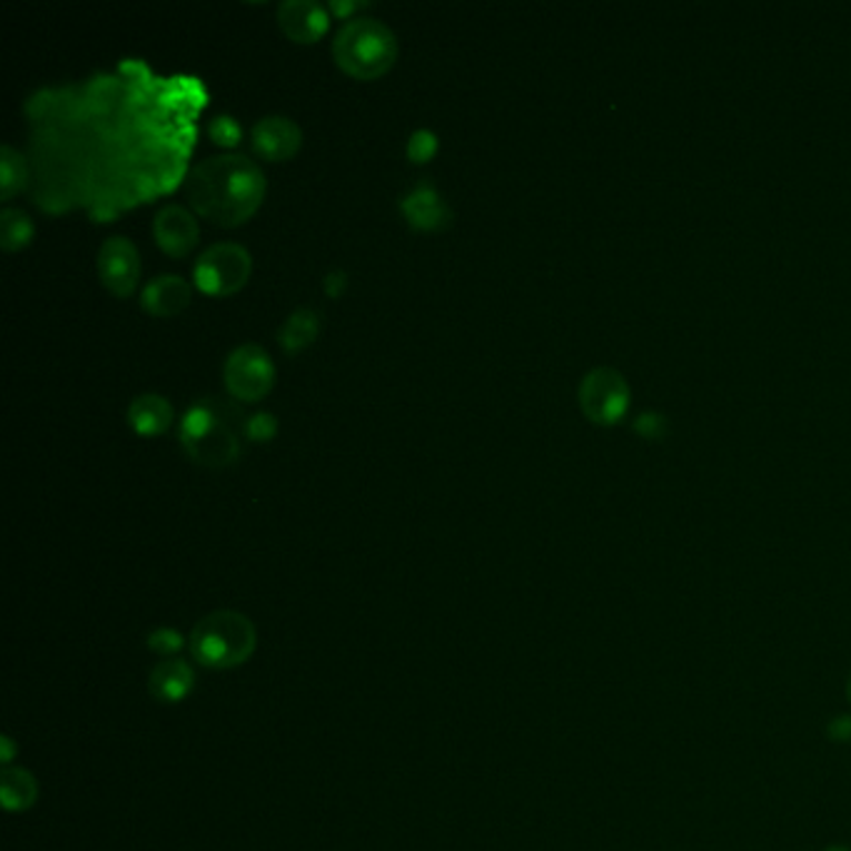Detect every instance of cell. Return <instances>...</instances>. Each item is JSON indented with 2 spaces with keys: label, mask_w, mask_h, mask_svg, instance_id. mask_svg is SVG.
Instances as JSON below:
<instances>
[{
  "label": "cell",
  "mask_w": 851,
  "mask_h": 851,
  "mask_svg": "<svg viewBox=\"0 0 851 851\" xmlns=\"http://www.w3.org/2000/svg\"><path fill=\"white\" fill-rule=\"evenodd\" d=\"M190 654L205 670H235L258 647V630L250 617L235 610L205 614L190 632Z\"/></svg>",
  "instance_id": "obj_2"
},
{
  "label": "cell",
  "mask_w": 851,
  "mask_h": 851,
  "mask_svg": "<svg viewBox=\"0 0 851 851\" xmlns=\"http://www.w3.org/2000/svg\"><path fill=\"white\" fill-rule=\"evenodd\" d=\"M225 387L243 403H258L275 385V363L265 347L255 343L238 345L222 367Z\"/></svg>",
  "instance_id": "obj_6"
},
{
  "label": "cell",
  "mask_w": 851,
  "mask_h": 851,
  "mask_svg": "<svg viewBox=\"0 0 851 851\" xmlns=\"http://www.w3.org/2000/svg\"><path fill=\"white\" fill-rule=\"evenodd\" d=\"M278 26L295 43L310 46L330 28V10L315 0H285L278 6Z\"/></svg>",
  "instance_id": "obj_11"
},
{
  "label": "cell",
  "mask_w": 851,
  "mask_h": 851,
  "mask_svg": "<svg viewBox=\"0 0 851 851\" xmlns=\"http://www.w3.org/2000/svg\"><path fill=\"white\" fill-rule=\"evenodd\" d=\"M265 172L243 152L210 156L188 170L186 195L200 218L222 228L243 225L265 200Z\"/></svg>",
  "instance_id": "obj_1"
},
{
  "label": "cell",
  "mask_w": 851,
  "mask_h": 851,
  "mask_svg": "<svg viewBox=\"0 0 851 851\" xmlns=\"http://www.w3.org/2000/svg\"><path fill=\"white\" fill-rule=\"evenodd\" d=\"M829 726H839V730H842V732L834 736V740H839V742L851 740V720H849V716H839V720H834Z\"/></svg>",
  "instance_id": "obj_25"
},
{
  "label": "cell",
  "mask_w": 851,
  "mask_h": 851,
  "mask_svg": "<svg viewBox=\"0 0 851 851\" xmlns=\"http://www.w3.org/2000/svg\"><path fill=\"white\" fill-rule=\"evenodd\" d=\"M186 647L182 634L172 627H158L148 634V650L152 654H160L166 660H176V654Z\"/></svg>",
  "instance_id": "obj_20"
},
{
  "label": "cell",
  "mask_w": 851,
  "mask_h": 851,
  "mask_svg": "<svg viewBox=\"0 0 851 851\" xmlns=\"http://www.w3.org/2000/svg\"><path fill=\"white\" fill-rule=\"evenodd\" d=\"M13 746H16L13 740H10V736H3V754H0V759H3L6 766L10 764V759H13V754H16Z\"/></svg>",
  "instance_id": "obj_26"
},
{
  "label": "cell",
  "mask_w": 851,
  "mask_h": 851,
  "mask_svg": "<svg viewBox=\"0 0 851 851\" xmlns=\"http://www.w3.org/2000/svg\"><path fill=\"white\" fill-rule=\"evenodd\" d=\"M253 148L265 160L285 162L303 148V130L287 116H265L253 126Z\"/></svg>",
  "instance_id": "obj_10"
},
{
  "label": "cell",
  "mask_w": 851,
  "mask_h": 851,
  "mask_svg": "<svg viewBox=\"0 0 851 851\" xmlns=\"http://www.w3.org/2000/svg\"><path fill=\"white\" fill-rule=\"evenodd\" d=\"M98 275L112 295L130 297L140 280V253L126 235H112L98 250Z\"/></svg>",
  "instance_id": "obj_8"
},
{
  "label": "cell",
  "mask_w": 851,
  "mask_h": 851,
  "mask_svg": "<svg viewBox=\"0 0 851 851\" xmlns=\"http://www.w3.org/2000/svg\"><path fill=\"white\" fill-rule=\"evenodd\" d=\"M152 238L162 253L172 255V258H186L200 240V225L188 208L172 202L158 210L156 220H152Z\"/></svg>",
  "instance_id": "obj_9"
},
{
  "label": "cell",
  "mask_w": 851,
  "mask_h": 851,
  "mask_svg": "<svg viewBox=\"0 0 851 851\" xmlns=\"http://www.w3.org/2000/svg\"><path fill=\"white\" fill-rule=\"evenodd\" d=\"M253 258L238 243H215L195 260L192 278L202 293L228 297L250 280Z\"/></svg>",
  "instance_id": "obj_5"
},
{
  "label": "cell",
  "mask_w": 851,
  "mask_h": 851,
  "mask_svg": "<svg viewBox=\"0 0 851 851\" xmlns=\"http://www.w3.org/2000/svg\"><path fill=\"white\" fill-rule=\"evenodd\" d=\"M28 180V166L26 158L20 156V150L13 146L0 148V198L10 200L16 192L23 190Z\"/></svg>",
  "instance_id": "obj_19"
},
{
  "label": "cell",
  "mask_w": 851,
  "mask_h": 851,
  "mask_svg": "<svg viewBox=\"0 0 851 851\" xmlns=\"http://www.w3.org/2000/svg\"><path fill=\"white\" fill-rule=\"evenodd\" d=\"M192 300V287L180 275H158L140 293V305L156 317H172L186 310Z\"/></svg>",
  "instance_id": "obj_13"
},
{
  "label": "cell",
  "mask_w": 851,
  "mask_h": 851,
  "mask_svg": "<svg viewBox=\"0 0 851 851\" xmlns=\"http://www.w3.org/2000/svg\"><path fill=\"white\" fill-rule=\"evenodd\" d=\"M323 317L317 315L313 307H297L295 313L287 315V320L280 327V345L287 353H300L307 345L315 343L317 333H320Z\"/></svg>",
  "instance_id": "obj_17"
},
{
  "label": "cell",
  "mask_w": 851,
  "mask_h": 851,
  "mask_svg": "<svg viewBox=\"0 0 851 851\" xmlns=\"http://www.w3.org/2000/svg\"><path fill=\"white\" fill-rule=\"evenodd\" d=\"M176 419V409H172L170 399L158 393H146L132 399L128 407V423L136 429L138 435H162Z\"/></svg>",
  "instance_id": "obj_15"
},
{
  "label": "cell",
  "mask_w": 851,
  "mask_h": 851,
  "mask_svg": "<svg viewBox=\"0 0 851 851\" xmlns=\"http://www.w3.org/2000/svg\"><path fill=\"white\" fill-rule=\"evenodd\" d=\"M397 36L377 18H350L333 40L335 63L357 80H375L395 66Z\"/></svg>",
  "instance_id": "obj_3"
},
{
  "label": "cell",
  "mask_w": 851,
  "mask_h": 851,
  "mask_svg": "<svg viewBox=\"0 0 851 851\" xmlns=\"http://www.w3.org/2000/svg\"><path fill=\"white\" fill-rule=\"evenodd\" d=\"M399 208H403L407 222L417 230H443L447 228L449 220H453L449 205L429 182H423V186L409 190L403 202H399Z\"/></svg>",
  "instance_id": "obj_12"
},
{
  "label": "cell",
  "mask_w": 851,
  "mask_h": 851,
  "mask_svg": "<svg viewBox=\"0 0 851 851\" xmlns=\"http://www.w3.org/2000/svg\"><path fill=\"white\" fill-rule=\"evenodd\" d=\"M275 433H278V423H275V417L270 413L250 415L243 423V435L253 439V443H268Z\"/></svg>",
  "instance_id": "obj_22"
},
{
  "label": "cell",
  "mask_w": 851,
  "mask_h": 851,
  "mask_svg": "<svg viewBox=\"0 0 851 851\" xmlns=\"http://www.w3.org/2000/svg\"><path fill=\"white\" fill-rule=\"evenodd\" d=\"M580 405L582 413L597 425L620 423L622 415L630 407V387L624 377L610 367H597L590 375H584L580 385Z\"/></svg>",
  "instance_id": "obj_7"
},
{
  "label": "cell",
  "mask_w": 851,
  "mask_h": 851,
  "mask_svg": "<svg viewBox=\"0 0 851 851\" xmlns=\"http://www.w3.org/2000/svg\"><path fill=\"white\" fill-rule=\"evenodd\" d=\"M208 132H210L212 142H218V146H225V148L238 146L240 138H243V128L238 126V120L230 118V116H215L208 122Z\"/></svg>",
  "instance_id": "obj_21"
},
{
  "label": "cell",
  "mask_w": 851,
  "mask_h": 851,
  "mask_svg": "<svg viewBox=\"0 0 851 851\" xmlns=\"http://www.w3.org/2000/svg\"><path fill=\"white\" fill-rule=\"evenodd\" d=\"M40 786L23 766H6L0 776V799L8 814H23L38 802Z\"/></svg>",
  "instance_id": "obj_16"
},
{
  "label": "cell",
  "mask_w": 851,
  "mask_h": 851,
  "mask_svg": "<svg viewBox=\"0 0 851 851\" xmlns=\"http://www.w3.org/2000/svg\"><path fill=\"white\" fill-rule=\"evenodd\" d=\"M36 235V225L30 220V215L20 208H3L0 212V245L3 250L13 253L26 248V245L33 240Z\"/></svg>",
  "instance_id": "obj_18"
},
{
  "label": "cell",
  "mask_w": 851,
  "mask_h": 851,
  "mask_svg": "<svg viewBox=\"0 0 851 851\" xmlns=\"http://www.w3.org/2000/svg\"><path fill=\"white\" fill-rule=\"evenodd\" d=\"M437 136L429 130H415L407 142V156L413 162H427L437 152Z\"/></svg>",
  "instance_id": "obj_23"
},
{
  "label": "cell",
  "mask_w": 851,
  "mask_h": 851,
  "mask_svg": "<svg viewBox=\"0 0 851 851\" xmlns=\"http://www.w3.org/2000/svg\"><path fill=\"white\" fill-rule=\"evenodd\" d=\"M180 445L195 463L232 465L240 457V437L212 403H195L180 419Z\"/></svg>",
  "instance_id": "obj_4"
},
{
  "label": "cell",
  "mask_w": 851,
  "mask_h": 851,
  "mask_svg": "<svg viewBox=\"0 0 851 851\" xmlns=\"http://www.w3.org/2000/svg\"><path fill=\"white\" fill-rule=\"evenodd\" d=\"M343 287H345V273H340V270H335V273H330V275H327V280H325V290H327V295H340L343 293Z\"/></svg>",
  "instance_id": "obj_24"
},
{
  "label": "cell",
  "mask_w": 851,
  "mask_h": 851,
  "mask_svg": "<svg viewBox=\"0 0 851 851\" xmlns=\"http://www.w3.org/2000/svg\"><path fill=\"white\" fill-rule=\"evenodd\" d=\"M195 686V670L186 660H162L160 664L152 666L148 690L156 696L158 702L178 704L188 700Z\"/></svg>",
  "instance_id": "obj_14"
},
{
  "label": "cell",
  "mask_w": 851,
  "mask_h": 851,
  "mask_svg": "<svg viewBox=\"0 0 851 851\" xmlns=\"http://www.w3.org/2000/svg\"><path fill=\"white\" fill-rule=\"evenodd\" d=\"M847 696H849V702H851V674H849V680H847Z\"/></svg>",
  "instance_id": "obj_27"
}]
</instances>
